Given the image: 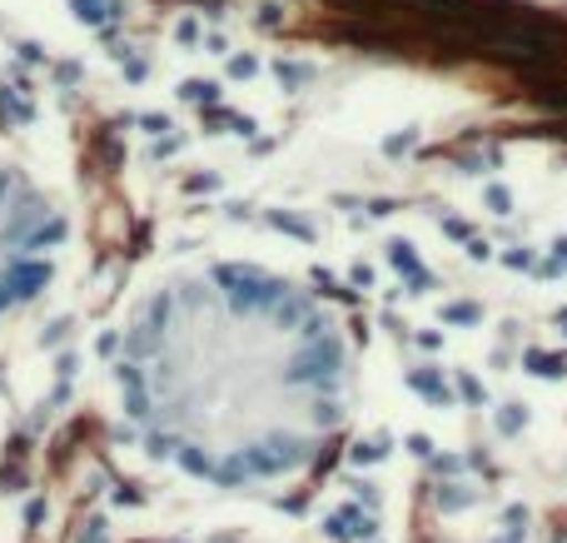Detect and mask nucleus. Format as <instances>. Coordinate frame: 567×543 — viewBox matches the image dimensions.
I'll return each instance as SVG.
<instances>
[{"label":"nucleus","instance_id":"obj_1","mask_svg":"<svg viewBox=\"0 0 567 543\" xmlns=\"http://www.w3.org/2000/svg\"><path fill=\"white\" fill-rule=\"evenodd\" d=\"M110 404L155 474L219 499H284L349 439L359 349L313 285L255 259H199L120 319Z\"/></svg>","mask_w":567,"mask_h":543},{"label":"nucleus","instance_id":"obj_2","mask_svg":"<svg viewBox=\"0 0 567 543\" xmlns=\"http://www.w3.org/2000/svg\"><path fill=\"white\" fill-rule=\"evenodd\" d=\"M70 245L65 205L30 170L0 160V329L50 295Z\"/></svg>","mask_w":567,"mask_h":543},{"label":"nucleus","instance_id":"obj_3","mask_svg":"<svg viewBox=\"0 0 567 543\" xmlns=\"http://www.w3.org/2000/svg\"><path fill=\"white\" fill-rule=\"evenodd\" d=\"M125 543H269V539L239 534V529H169V534H140Z\"/></svg>","mask_w":567,"mask_h":543}]
</instances>
